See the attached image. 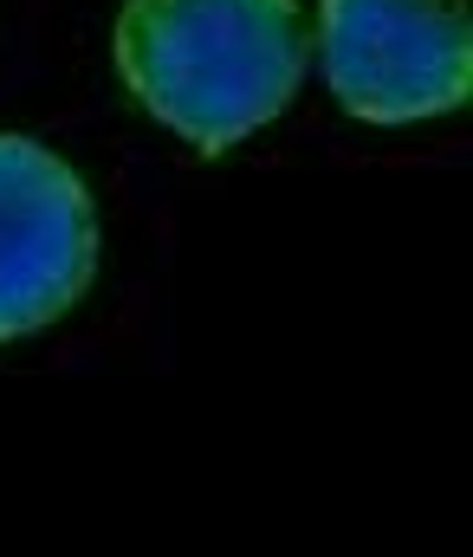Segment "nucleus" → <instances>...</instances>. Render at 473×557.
Here are the masks:
<instances>
[{"label": "nucleus", "mask_w": 473, "mask_h": 557, "mask_svg": "<svg viewBox=\"0 0 473 557\" xmlns=\"http://www.w3.org/2000/svg\"><path fill=\"white\" fill-rule=\"evenodd\" d=\"M324 85L357 124H422L473 91L468 0H324Z\"/></svg>", "instance_id": "2"}, {"label": "nucleus", "mask_w": 473, "mask_h": 557, "mask_svg": "<svg viewBox=\"0 0 473 557\" xmlns=\"http://www.w3.org/2000/svg\"><path fill=\"white\" fill-rule=\"evenodd\" d=\"M98 273V208L65 156L0 131V344L59 324Z\"/></svg>", "instance_id": "3"}, {"label": "nucleus", "mask_w": 473, "mask_h": 557, "mask_svg": "<svg viewBox=\"0 0 473 557\" xmlns=\"http://www.w3.org/2000/svg\"><path fill=\"white\" fill-rule=\"evenodd\" d=\"M299 0H124L111 52L130 98L201 156L273 124L306 78Z\"/></svg>", "instance_id": "1"}]
</instances>
